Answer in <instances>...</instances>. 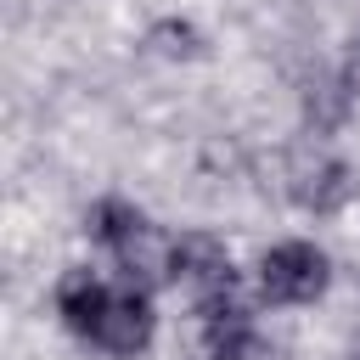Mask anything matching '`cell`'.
<instances>
[{
  "label": "cell",
  "instance_id": "cell-1",
  "mask_svg": "<svg viewBox=\"0 0 360 360\" xmlns=\"http://www.w3.org/2000/svg\"><path fill=\"white\" fill-rule=\"evenodd\" d=\"M253 287H259V304L270 309H298V304H315L326 287H332V259L321 242L309 236H287V242H270L253 264Z\"/></svg>",
  "mask_w": 360,
  "mask_h": 360
},
{
  "label": "cell",
  "instance_id": "cell-2",
  "mask_svg": "<svg viewBox=\"0 0 360 360\" xmlns=\"http://www.w3.org/2000/svg\"><path fill=\"white\" fill-rule=\"evenodd\" d=\"M191 309H197V349H202V360H270V343H264L242 287H225L214 298H191Z\"/></svg>",
  "mask_w": 360,
  "mask_h": 360
},
{
  "label": "cell",
  "instance_id": "cell-3",
  "mask_svg": "<svg viewBox=\"0 0 360 360\" xmlns=\"http://www.w3.org/2000/svg\"><path fill=\"white\" fill-rule=\"evenodd\" d=\"M152 338H158L152 292L135 287V281H112V298H107V309H101L90 343H96L101 354H112V360H135V354L152 349Z\"/></svg>",
  "mask_w": 360,
  "mask_h": 360
},
{
  "label": "cell",
  "instance_id": "cell-4",
  "mask_svg": "<svg viewBox=\"0 0 360 360\" xmlns=\"http://www.w3.org/2000/svg\"><path fill=\"white\" fill-rule=\"evenodd\" d=\"M287 191H292V202H298L304 214H343V208L354 202V191H360V174H354L338 152L309 146V152L292 158Z\"/></svg>",
  "mask_w": 360,
  "mask_h": 360
},
{
  "label": "cell",
  "instance_id": "cell-5",
  "mask_svg": "<svg viewBox=\"0 0 360 360\" xmlns=\"http://www.w3.org/2000/svg\"><path fill=\"white\" fill-rule=\"evenodd\" d=\"M174 287H186L191 298H214L225 287H242L231 248L208 231H180L174 236Z\"/></svg>",
  "mask_w": 360,
  "mask_h": 360
},
{
  "label": "cell",
  "instance_id": "cell-6",
  "mask_svg": "<svg viewBox=\"0 0 360 360\" xmlns=\"http://www.w3.org/2000/svg\"><path fill=\"white\" fill-rule=\"evenodd\" d=\"M107 298H112V281H107L101 270H90V264L62 270V276H56V287H51L56 321H62L73 338H84V343H90V332H96V321H101Z\"/></svg>",
  "mask_w": 360,
  "mask_h": 360
},
{
  "label": "cell",
  "instance_id": "cell-7",
  "mask_svg": "<svg viewBox=\"0 0 360 360\" xmlns=\"http://www.w3.org/2000/svg\"><path fill=\"white\" fill-rule=\"evenodd\" d=\"M146 225H152V219H146L129 197H101V202L84 214V231H90V242H96V248H107V259H112L124 242H135Z\"/></svg>",
  "mask_w": 360,
  "mask_h": 360
},
{
  "label": "cell",
  "instance_id": "cell-8",
  "mask_svg": "<svg viewBox=\"0 0 360 360\" xmlns=\"http://www.w3.org/2000/svg\"><path fill=\"white\" fill-rule=\"evenodd\" d=\"M146 51L163 56V62H191V56H202V34L180 17H163V22L146 28Z\"/></svg>",
  "mask_w": 360,
  "mask_h": 360
},
{
  "label": "cell",
  "instance_id": "cell-9",
  "mask_svg": "<svg viewBox=\"0 0 360 360\" xmlns=\"http://www.w3.org/2000/svg\"><path fill=\"white\" fill-rule=\"evenodd\" d=\"M343 84H349V96H360V45L349 51V62H343V73H338Z\"/></svg>",
  "mask_w": 360,
  "mask_h": 360
}]
</instances>
